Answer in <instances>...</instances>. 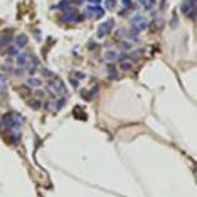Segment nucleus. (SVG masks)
Instances as JSON below:
<instances>
[{
    "mask_svg": "<svg viewBox=\"0 0 197 197\" xmlns=\"http://www.w3.org/2000/svg\"><path fill=\"white\" fill-rule=\"evenodd\" d=\"M117 58V54H116V52H113V50H107L106 53H104V59H107V61H113V59Z\"/></svg>",
    "mask_w": 197,
    "mask_h": 197,
    "instance_id": "9b49d317",
    "label": "nucleus"
},
{
    "mask_svg": "<svg viewBox=\"0 0 197 197\" xmlns=\"http://www.w3.org/2000/svg\"><path fill=\"white\" fill-rule=\"evenodd\" d=\"M41 74H43V75H45V76H49V77H52V76H53V74L50 72L49 70H46V68H43V71H41Z\"/></svg>",
    "mask_w": 197,
    "mask_h": 197,
    "instance_id": "a211bd4d",
    "label": "nucleus"
},
{
    "mask_svg": "<svg viewBox=\"0 0 197 197\" xmlns=\"http://www.w3.org/2000/svg\"><path fill=\"white\" fill-rule=\"evenodd\" d=\"M86 13H88L89 16H94V17H97V18H99V17L104 16V9L98 4L88 5V7H86Z\"/></svg>",
    "mask_w": 197,
    "mask_h": 197,
    "instance_id": "39448f33",
    "label": "nucleus"
},
{
    "mask_svg": "<svg viewBox=\"0 0 197 197\" xmlns=\"http://www.w3.org/2000/svg\"><path fill=\"white\" fill-rule=\"evenodd\" d=\"M16 61H17V65H18L21 68L25 70V67L30 62V57H28V54H26V53H18V54H17Z\"/></svg>",
    "mask_w": 197,
    "mask_h": 197,
    "instance_id": "423d86ee",
    "label": "nucleus"
},
{
    "mask_svg": "<svg viewBox=\"0 0 197 197\" xmlns=\"http://www.w3.org/2000/svg\"><path fill=\"white\" fill-rule=\"evenodd\" d=\"M180 10L183 14H186L188 18H196V0H183L180 5Z\"/></svg>",
    "mask_w": 197,
    "mask_h": 197,
    "instance_id": "f257e3e1",
    "label": "nucleus"
},
{
    "mask_svg": "<svg viewBox=\"0 0 197 197\" xmlns=\"http://www.w3.org/2000/svg\"><path fill=\"white\" fill-rule=\"evenodd\" d=\"M107 72H108V76L111 77V79H116V77H117V72H116L115 66H112V65L107 66Z\"/></svg>",
    "mask_w": 197,
    "mask_h": 197,
    "instance_id": "9d476101",
    "label": "nucleus"
},
{
    "mask_svg": "<svg viewBox=\"0 0 197 197\" xmlns=\"http://www.w3.org/2000/svg\"><path fill=\"white\" fill-rule=\"evenodd\" d=\"M28 43V37L25 34H19L18 36H16V45L17 48H25Z\"/></svg>",
    "mask_w": 197,
    "mask_h": 197,
    "instance_id": "0eeeda50",
    "label": "nucleus"
},
{
    "mask_svg": "<svg viewBox=\"0 0 197 197\" xmlns=\"http://www.w3.org/2000/svg\"><path fill=\"white\" fill-rule=\"evenodd\" d=\"M90 3H94V4H99L101 3V0H89Z\"/></svg>",
    "mask_w": 197,
    "mask_h": 197,
    "instance_id": "6ab92c4d",
    "label": "nucleus"
},
{
    "mask_svg": "<svg viewBox=\"0 0 197 197\" xmlns=\"http://www.w3.org/2000/svg\"><path fill=\"white\" fill-rule=\"evenodd\" d=\"M28 83L31 84L32 86H40L43 83H41V80H39V79H34V77H30L28 79Z\"/></svg>",
    "mask_w": 197,
    "mask_h": 197,
    "instance_id": "4468645a",
    "label": "nucleus"
},
{
    "mask_svg": "<svg viewBox=\"0 0 197 197\" xmlns=\"http://www.w3.org/2000/svg\"><path fill=\"white\" fill-rule=\"evenodd\" d=\"M10 41H12V36H9V35H7V36H3L1 39H0V48H8L9 46V44H10Z\"/></svg>",
    "mask_w": 197,
    "mask_h": 197,
    "instance_id": "1a4fd4ad",
    "label": "nucleus"
},
{
    "mask_svg": "<svg viewBox=\"0 0 197 197\" xmlns=\"http://www.w3.org/2000/svg\"><path fill=\"white\" fill-rule=\"evenodd\" d=\"M8 54L9 55H17L18 54V49H17V46H13V45L8 46Z\"/></svg>",
    "mask_w": 197,
    "mask_h": 197,
    "instance_id": "ddd939ff",
    "label": "nucleus"
},
{
    "mask_svg": "<svg viewBox=\"0 0 197 197\" xmlns=\"http://www.w3.org/2000/svg\"><path fill=\"white\" fill-rule=\"evenodd\" d=\"M120 67L122 71H130L131 68H133V62L131 61H121L120 62Z\"/></svg>",
    "mask_w": 197,
    "mask_h": 197,
    "instance_id": "6e6552de",
    "label": "nucleus"
},
{
    "mask_svg": "<svg viewBox=\"0 0 197 197\" xmlns=\"http://www.w3.org/2000/svg\"><path fill=\"white\" fill-rule=\"evenodd\" d=\"M61 19L63 21V22H66V23H76V22H79V21H81L83 18L81 17H79V14L75 13V12L68 10L61 17Z\"/></svg>",
    "mask_w": 197,
    "mask_h": 197,
    "instance_id": "20e7f679",
    "label": "nucleus"
},
{
    "mask_svg": "<svg viewBox=\"0 0 197 197\" xmlns=\"http://www.w3.org/2000/svg\"><path fill=\"white\" fill-rule=\"evenodd\" d=\"M120 46L122 48V49H125V50L131 49V44H130V43H126V41H122V43H120Z\"/></svg>",
    "mask_w": 197,
    "mask_h": 197,
    "instance_id": "f3484780",
    "label": "nucleus"
},
{
    "mask_svg": "<svg viewBox=\"0 0 197 197\" xmlns=\"http://www.w3.org/2000/svg\"><path fill=\"white\" fill-rule=\"evenodd\" d=\"M112 26H113L112 19H108V21H106V22H103L102 25H99V27H98V30H97V37L103 39L104 36H107V35L111 32Z\"/></svg>",
    "mask_w": 197,
    "mask_h": 197,
    "instance_id": "7ed1b4c3",
    "label": "nucleus"
},
{
    "mask_svg": "<svg viewBox=\"0 0 197 197\" xmlns=\"http://www.w3.org/2000/svg\"><path fill=\"white\" fill-rule=\"evenodd\" d=\"M139 3L146 8V9H151L155 4V0H138Z\"/></svg>",
    "mask_w": 197,
    "mask_h": 197,
    "instance_id": "f8f14e48",
    "label": "nucleus"
},
{
    "mask_svg": "<svg viewBox=\"0 0 197 197\" xmlns=\"http://www.w3.org/2000/svg\"><path fill=\"white\" fill-rule=\"evenodd\" d=\"M121 3H122V5H124V8H131L133 7V3H131V0H121Z\"/></svg>",
    "mask_w": 197,
    "mask_h": 197,
    "instance_id": "dca6fc26",
    "label": "nucleus"
},
{
    "mask_svg": "<svg viewBox=\"0 0 197 197\" xmlns=\"http://www.w3.org/2000/svg\"><path fill=\"white\" fill-rule=\"evenodd\" d=\"M115 5H116V0H106V7L108 8V9L115 8Z\"/></svg>",
    "mask_w": 197,
    "mask_h": 197,
    "instance_id": "2eb2a0df",
    "label": "nucleus"
},
{
    "mask_svg": "<svg viewBox=\"0 0 197 197\" xmlns=\"http://www.w3.org/2000/svg\"><path fill=\"white\" fill-rule=\"evenodd\" d=\"M131 26L134 27L135 31H144L148 28V21L142 16V14H135V16L131 18Z\"/></svg>",
    "mask_w": 197,
    "mask_h": 197,
    "instance_id": "f03ea898",
    "label": "nucleus"
}]
</instances>
